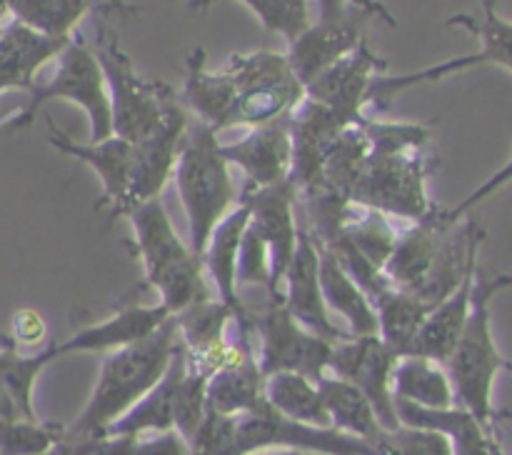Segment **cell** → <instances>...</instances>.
Wrapping results in <instances>:
<instances>
[{"label": "cell", "mask_w": 512, "mask_h": 455, "mask_svg": "<svg viewBox=\"0 0 512 455\" xmlns=\"http://www.w3.org/2000/svg\"><path fill=\"white\" fill-rule=\"evenodd\" d=\"M178 343V328L170 318L148 338L110 350L100 365L98 380L85 408L73 423L63 428L65 443L100 438L115 420L123 418L163 378Z\"/></svg>", "instance_id": "obj_1"}, {"label": "cell", "mask_w": 512, "mask_h": 455, "mask_svg": "<svg viewBox=\"0 0 512 455\" xmlns=\"http://www.w3.org/2000/svg\"><path fill=\"white\" fill-rule=\"evenodd\" d=\"M512 275H485L478 268L473 285V308L468 323L445 360V373L455 393V405L475 415L480 425L498 440V410L493 405L495 378L503 370L512 373V360L500 353L493 338V298L503 288H510Z\"/></svg>", "instance_id": "obj_2"}, {"label": "cell", "mask_w": 512, "mask_h": 455, "mask_svg": "<svg viewBox=\"0 0 512 455\" xmlns=\"http://www.w3.org/2000/svg\"><path fill=\"white\" fill-rule=\"evenodd\" d=\"M125 218L133 228L135 253L143 263L145 283L158 293V305L170 315H178L190 305L215 298L203 258L175 233L163 198L135 205Z\"/></svg>", "instance_id": "obj_3"}, {"label": "cell", "mask_w": 512, "mask_h": 455, "mask_svg": "<svg viewBox=\"0 0 512 455\" xmlns=\"http://www.w3.org/2000/svg\"><path fill=\"white\" fill-rule=\"evenodd\" d=\"M218 130L190 123L173 170V183L188 220V245L203 253L215 225L235 208V180L220 148Z\"/></svg>", "instance_id": "obj_4"}, {"label": "cell", "mask_w": 512, "mask_h": 455, "mask_svg": "<svg viewBox=\"0 0 512 455\" xmlns=\"http://www.w3.org/2000/svg\"><path fill=\"white\" fill-rule=\"evenodd\" d=\"M93 53L108 85L113 135L133 145L140 143L163 123L168 110L178 103L173 88L160 80L143 78L120 45L118 35L105 23H98Z\"/></svg>", "instance_id": "obj_5"}, {"label": "cell", "mask_w": 512, "mask_h": 455, "mask_svg": "<svg viewBox=\"0 0 512 455\" xmlns=\"http://www.w3.org/2000/svg\"><path fill=\"white\" fill-rule=\"evenodd\" d=\"M55 75L43 85H35L30 90V103L8 123V130H25L35 120V113L43 108L48 100H68L83 108L88 115L90 135L88 143L113 135V115H110V95L105 85L103 68L95 58L93 48L83 38H70L63 53L55 58Z\"/></svg>", "instance_id": "obj_6"}, {"label": "cell", "mask_w": 512, "mask_h": 455, "mask_svg": "<svg viewBox=\"0 0 512 455\" xmlns=\"http://www.w3.org/2000/svg\"><path fill=\"white\" fill-rule=\"evenodd\" d=\"M238 90V103L233 113L235 125L260 128L275 120L290 118L305 100V88L295 78L288 55L275 50L238 53L225 65Z\"/></svg>", "instance_id": "obj_7"}, {"label": "cell", "mask_w": 512, "mask_h": 455, "mask_svg": "<svg viewBox=\"0 0 512 455\" xmlns=\"http://www.w3.org/2000/svg\"><path fill=\"white\" fill-rule=\"evenodd\" d=\"M425 180H428V168H425L423 150H410V153L370 150L350 200L385 218H405L415 223L435 208L428 198Z\"/></svg>", "instance_id": "obj_8"}, {"label": "cell", "mask_w": 512, "mask_h": 455, "mask_svg": "<svg viewBox=\"0 0 512 455\" xmlns=\"http://www.w3.org/2000/svg\"><path fill=\"white\" fill-rule=\"evenodd\" d=\"M448 25H463L470 33L480 38V50L473 55H460V58L445 60V63L430 65V68L418 70V73L405 75H378L370 88L368 105H388L395 95L403 90L415 88L423 83H435L448 75L463 73V70L478 68V65H500V68L512 73V23L500 18L495 0H483V13L478 18L473 15H453Z\"/></svg>", "instance_id": "obj_9"}, {"label": "cell", "mask_w": 512, "mask_h": 455, "mask_svg": "<svg viewBox=\"0 0 512 455\" xmlns=\"http://www.w3.org/2000/svg\"><path fill=\"white\" fill-rule=\"evenodd\" d=\"M250 318L253 333L260 340L258 365L265 378L273 373H300L318 383L328 375L333 343L300 325L288 313L283 298H268L265 308L250 313Z\"/></svg>", "instance_id": "obj_10"}, {"label": "cell", "mask_w": 512, "mask_h": 455, "mask_svg": "<svg viewBox=\"0 0 512 455\" xmlns=\"http://www.w3.org/2000/svg\"><path fill=\"white\" fill-rule=\"evenodd\" d=\"M238 440L243 455L265 448H288L310 455H390L380 445L355 438L338 428H318V425L283 418L268 403L238 415Z\"/></svg>", "instance_id": "obj_11"}, {"label": "cell", "mask_w": 512, "mask_h": 455, "mask_svg": "<svg viewBox=\"0 0 512 455\" xmlns=\"http://www.w3.org/2000/svg\"><path fill=\"white\" fill-rule=\"evenodd\" d=\"M400 355L393 353L378 335H360L333 343L328 373L355 385L373 403L385 430L400 428L393 398V373Z\"/></svg>", "instance_id": "obj_12"}, {"label": "cell", "mask_w": 512, "mask_h": 455, "mask_svg": "<svg viewBox=\"0 0 512 455\" xmlns=\"http://www.w3.org/2000/svg\"><path fill=\"white\" fill-rule=\"evenodd\" d=\"M295 198L298 190L290 180L273 185V188L245 190V203L250 208V225L260 233L268 245L270 255V290L268 298H280L285 270L293 260L298 245L300 225L295 218Z\"/></svg>", "instance_id": "obj_13"}, {"label": "cell", "mask_w": 512, "mask_h": 455, "mask_svg": "<svg viewBox=\"0 0 512 455\" xmlns=\"http://www.w3.org/2000/svg\"><path fill=\"white\" fill-rule=\"evenodd\" d=\"M48 143L58 153L70 155L78 163L88 165L100 178V193L95 208H108L110 218H123L130 205V173H133V143L110 135L100 143H75L65 130L48 118Z\"/></svg>", "instance_id": "obj_14"}, {"label": "cell", "mask_w": 512, "mask_h": 455, "mask_svg": "<svg viewBox=\"0 0 512 455\" xmlns=\"http://www.w3.org/2000/svg\"><path fill=\"white\" fill-rule=\"evenodd\" d=\"M385 68H388V60L375 55L368 40H363L353 53L345 55L318 80H313L305 88V98L330 108L348 125H358L363 118V108L368 105L373 80L383 75Z\"/></svg>", "instance_id": "obj_15"}, {"label": "cell", "mask_w": 512, "mask_h": 455, "mask_svg": "<svg viewBox=\"0 0 512 455\" xmlns=\"http://www.w3.org/2000/svg\"><path fill=\"white\" fill-rule=\"evenodd\" d=\"M280 298H283V305L288 308V313L300 325H305L310 333L320 335L328 343H338V340L350 338L345 330H340L335 325L333 315L325 308L323 290H320L318 245H315L313 235L305 228H300L293 260H290L288 270H285Z\"/></svg>", "instance_id": "obj_16"}, {"label": "cell", "mask_w": 512, "mask_h": 455, "mask_svg": "<svg viewBox=\"0 0 512 455\" xmlns=\"http://www.w3.org/2000/svg\"><path fill=\"white\" fill-rule=\"evenodd\" d=\"M188 128V113H185L183 105L175 103L173 108L168 110L163 123H160L148 138L133 145V173H130L128 210L145 203V200L163 198L165 185L173 180L175 163H178V155L180 148H183Z\"/></svg>", "instance_id": "obj_17"}, {"label": "cell", "mask_w": 512, "mask_h": 455, "mask_svg": "<svg viewBox=\"0 0 512 455\" xmlns=\"http://www.w3.org/2000/svg\"><path fill=\"white\" fill-rule=\"evenodd\" d=\"M225 160L243 170L250 188H273L290 180L293 170V135L288 118L250 128L235 143H223Z\"/></svg>", "instance_id": "obj_18"}, {"label": "cell", "mask_w": 512, "mask_h": 455, "mask_svg": "<svg viewBox=\"0 0 512 455\" xmlns=\"http://www.w3.org/2000/svg\"><path fill=\"white\" fill-rule=\"evenodd\" d=\"M363 18V13H348L338 20H318L288 45L285 55L303 88L363 43Z\"/></svg>", "instance_id": "obj_19"}, {"label": "cell", "mask_w": 512, "mask_h": 455, "mask_svg": "<svg viewBox=\"0 0 512 455\" xmlns=\"http://www.w3.org/2000/svg\"><path fill=\"white\" fill-rule=\"evenodd\" d=\"M170 318L173 315L163 305H128L88 328H80L63 343H55V358L73 353H110V350L125 348L153 335Z\"/></svg>", "instance_id": "obj_20"}, {"label": "cell", "mask_w": 512, "mask_h": 455, "mask_svg": "<svg viewBox=\"0 0 512 455\" xmlns=\"http://www.w3.org/2000/svg\"><path fill=\"white\" fill-rule=\"evenodd\" d=\"M263 385L265 375L253 353V343H248L208 378L205 408L238 418L265 403Z\"/></svg>", "instance_id": "obj_21"}, {"label": "cell", "mask_w": 512, "mask_h": 455, "mask_svg": "<svg viewBox=\"0 0 512 455\" xmlns=\"http://www.w3.org/2000/svg\"><path fill=\"white\" fill-rule=\"evenodd\" d=\"M250 208L248 203H238L210 233L208 243H205L203 253V268L208 275L210 285H213L215 298L223 300L233 310H243L245 303L240 298L238 288V253L240 243H243L245 228H248Z\"/></svg>", "instance_id": "obj_22"}, {"label": "cell", "mask_w": 512, "mask_h": 455, "mask_svg": "<svg viewBox=\"0 0 512 455\" xmlns=\"http://www.w3.org/2000/svg\"><path fill=\"white\" fill-rule=\"evenodd\" d=\"M183 98L188 108L195 113L198 123L210 125L213 130L233 128L235 103H238V90L228 70H208L205 68V50L193 48L185 58V83Z\"/></svg>", "instance_id": "obj_23"}, {"label": "cell", "mask_w": 512, "mask_h": 455, "mask_svg": "<svg viewBox=\"0 0 512 455\" xmlns=\"http://www.w3.org/2000/svg\"><path fill=\"white\" fill-rule=\"evenodd\" d=\"M70 40L50 38L28 25L8 23L0 33V93L10 88H35V73L58 58Z\"/></svg>", "instance_id": "obj_24"}, {"label": "cell", "mask_w": 512, "mask_h": 455, "mask_svg": "<svg viewBox=\"0 0 512 455\" xmlns=\"http://www.w3.org/2000/svg\"><path fill=\"white\" fill-rule=\"evenodd\" d=\"M475 273H478V263L470 265L465 278L460 280V285L448 298L440 300L435 308H430L428 318H425L423 328L415 335L408 355H420V358H430L435 363H445L450 358L465 323H468L470 308H473Z\"/></svg>", "instance_id": "obj_25"}, {"label": "cell", "mask_w": 512, "mask_h": 455, "mask_svg": "<svg viewBox=\"0 0 512 455\" xmlns=\"http://www.w3.org/2000/svg\"><path fill=\"white\" fill-rule=\"evenodd\" d=\"M188 370V358H185L183 343L175 348L173 360L163 378L155 383L148 395L138 400L120 420H115L103 435H135V433H165L175 430V408H178L180 383Z\"/></svg>", "instance_id": "obj_26"}, {"label": "cell", "mask_w": 512, "mask_h": 455, "mask_svg": "<svg viewBox=\"0 0 512 455\" xmlns=\"http://www.w3.org/2000/svg\"><path fill=\"white\" fill-rule=\"evenodd\" d=\"M400 425L410 428H428L438 430L453 445V455H503L500 443L475 420L473 413H468L460 405L443 410L420 408V405L395 400Z\"/></svg>", "instance_id": "obj_27"}, {"label": "cell", "mask_w": 512, "mask_h": 455, "mask_svg": "<svg viewBox=\"0 0 512 455\" xmlns=\"http://www.w3.org/2000/svg\"><path fill=\"white\" fill-rule=\"evenodd\" d=\"M315 245H318L320 255V290H323L325 308L330 310V315H343L350 338L378 335V318H375V308L368 295L345 273L343 265L325 245H320L318 240Z\"/></svg>", "instance_id": "obj_28"}, {"label": "cell", "mask_w": 512, "mask_h": 455, "mask_svg": "<svg viewBox=\"0 0 512 455\" xmlns=\"http://www.w3.org/2000/svg\"><path fill=\"white\" fill-rule=\"evenodd\" d=\"M318 385L320 393H323L325 408H328L330 425H333V428L385 448V435H388V430H385L383 423L378 420L373 403H370L355 385L345 383V380L335 378V375L330 373L323 375V378L318 380Z\"/></svg>", "instance_id": "obj_29"}, {"label": "cell", "mask_w": 512, "mask_h": 455, "mask_svg": "<svg viewBox=\"0 0 512 455\" xmlns=\"http://www.w3.org/2000/svg\"><path fill=\"white\" fill-rule=\"evenodd\" d=\"M393 398L420 408H453L455 393L443 363L420 355H403L393 373Z\"/></svg>", "instance_id": "obj_30"}, {"label": "cell", "mask_w": 512, "mask_h": 455, "mask_svg": "<svg viewBox=\"0 0 512 455\" xmlns=\"http://www.w3.org/2000/svg\"><path fill=\"white\" fill-rule=\"evenodd\" d=\"M265 403L280 413L283 418L295 423L318 425V428H333L330 425L328 408H325L323 393L315 380L300 373H273L265 378L263 385Z\"/></svg>", "instance_id": "obj_31"}, {"label": "cell", "mask_w": 512, "mask_h": 455, "mask_svg": "<svg viewBox=\"0 0 512 455\" xmlns=\"http://www.w3.org/2000/svg\"><path fill=\"white\" fill-rule=\"evenodd\" d=\"M375 318H378V338L388 345L400 358L410 353L415 335L423 328L425 318L430 313V305L415 298L408 290H400L390 285L385 293L373 300Z\"/></svg>", "instance_id": "obj_32"}, {"label": "cell", "mask_w": 512, "mask_h": 455, "mask_svg": "<svg viewBox=\"0 0 512 455\" xmlns=\"http://www.w3.org/2000/svg\"><path fill=\"white\" fill-rule=\"evenodd\" d=\"M125 13H133V5H125L123 0H113ZM95 8V0H13L10 15L18 23L50 35V38H73L80 20Z\"/></svg>", "instance_id": "obj_33"}, {"label": "cell", "mask_w": 512, "mask_h": 455, "mask_svg": "<svg viewBox=\"0 0 512 455\" xmlns=\"http://www.w3.org/2000/svg\"><path fill=\"white\" fill-rule=\"evenodd\" d=\"M55 358L53 345L48 348H40L38 353H20V348H15L10 343V338L5 340V348H0V388L10 395V400L18 408L20 418L25 420H38L35 418L33 408V390L38 383L40 373L48 368Z\"/></svg>", "instance_id": "obj_34"}, {"label": "cell", "mask_w": 512, "mask_h": 455, "mask_svg": "<svg viewBox=\"0 0 512 455\" xmlns=\"http://www.w3.org/2000/svg\"><path fill=\"white\" fill-rule=\"evenodd\" d=\"M75 455H190L178 430L135 435H100L85 443H70Z\"/></svg>", "instance_id": "obj_35"}, {"label": "cell", "mask_w": 512, "mask_h": 455, "mask_svg": "<svg viewBox=\"0 0 512 455\" xmlns=\"http://www.w3.org/2000/svg\"><path fill=\"white\" fill-rule=\"evenodd\" d=\"M65 425L0 418V455H38L63 440Z\"/></svg>", "instance_id": "obj_36"}, {"label": "cell", "mask_w": 512, "mask_h": 455, "mask_svg": "<svg viewBox=\"0 0 512 455\" xmlns=\"http://www.w3.org/2000/svg\"><path fill=\"white\" fill-rule=\"evenodd\" d=\"M265 30L283 35L288 45L313 25L310 0H240Z\"/></svg>", "instance_id": "obj_37"}, {"label": "cell", "mask_w": 512, "mask_h": 455, "mask_svg": "<svg viewBox=\"0 0 512 455\" xmlns=\"http://www.w3.org/2000/svg\"><path fill=\"white\" fill-rule=\"evenodd\" d=\"M190 455H243L238 440V418L208 410L188 443Z\"/></svg>", "instance_id": "obj_38"}, {"label": "cell", "mask_w": 512, "mask_h": 455, "mask_svg": "<svg viewBox=\"0 0 512 455\" xmlns=\"http://www.w3.org/2000/svg\"><path fill=\"white\" fill-rule=\"evenodd\" d=\"M385 450L390 455H453V445L443 433L428 428H410V425L388 430Z\"/></svg>", "instance_id": "obj_39"}, {"label": "cell", "mask_w": 512, "mask_h": 455, "mask_svg": "<svg viewBox=\"0 0 512 455\" xmlns=\"http://www.w3.org/2000/svg\"><path fill=\"white\" fill-rule=\"evenodd\" d=\"M243 285H260V288L270 290L268 245L260 238L258 230L250 225V220L238 253V288H243Z\"/></svg>", "instance_id": "obj_40"}, {"label": "cell", "mask_w": 512, "mask_h": 455, "mask_svg": "<svg viewBox=\"0 0 512 455\" xmlns=\"http://www.w3.org/2000/svg\"><path fill=\"white\" fill-rule=\"evenodd\" d=\"M508 183H512V158L503 165V168L495 170V173L490 175V178L485 180V183H480L478 188H475L473 193L468 195V198H463L458 205H455V208H450L448 210L450 218H453V220L465 218V215H468L470 210L475 208V205H480V203H483V200H488L490 195H495V193H498V190H503Z\"/></svg>", "instance_id": "obj_41"}, {"label": "cell", "mask_w": 512, "mask_h": 455, "mask_svg": "<svg viewBox=\"0 0 512 455\" xmlns=\"http://www.w3.org/2000/svg\"><path fill=\"white\" fill-rule=\"evenodd\" d=\"M48 325H45L43 315L33 308H23L13 315V338L10 343L15 348H33V345L43 343Z\"/></svg>", "instance_id": "obj_42"}, {"label": "cell", "mask_w": 512, "mask_h": 455, "mask_svg": "<svg viewBox=\"0 0 512 455\" xmlns=\"http://www.w3.org/2000/svg\"><path fill=\"white\" fill-rule=\"evenodd\" d=\"M345 3L353 5V8L358 10V13L378 15V18L385 20V23H388V25H398V20H395L393 15H390V10L385 8V5L380 3V0H345Z\"/></svg>", "instance_id": "obj_43"}, {"label": "cell", "mask_w": 512, "mask_h": 455, "mask_svg": "<svg viewBox=\"0 0 512 455\" xmlns=\"http://www.w3.org/2000/svg\"><path fill=\"white\" fill-rule=\"evenodd\" d=\"M318 20H338L348 15V3L345 0H318Z\"/></svg>", "instance_id": "obj_44"}, {"label": "cell", "mask_w": 512, "mask_h": 455, "mask_svg": "<svg viewBox=\"0 0 512 455\" xmlns=\"http://www.w3.org/2000/svg\"><path fill=\"white\" fill-rule=\"evenodd\" d=\"M0 418H13V420L20 418L18 408H15V403H13V400H10V395L5 393L3 388H0Z\"/></svg>", "instance_id": "obj_45"}, {"label": "cell", "mask_w": 512, "mask_h": 455, "mask_svg": "<svg viewBox=\"0 0 512 455\" xmlns=\"http://www.w3.org/2000/svg\"><path fill=\"white\" fill-rule=\"evenodd\" d=\"M38 455H75V450H73V445L65 443V440H60L58 445H53V448L45 450V453H38Z\"/></svg>", "instance_id": "obj_46"}, {"label": "cell", "mask_w": 512, "mask_h": 455, "mask_svg": "<svg viewBox=\"0 0 512 455\" xmlns=\"http://www.w3.org/2000/svg\"><path fill=\"white\" fill-rule=\"evenodd\" d=\"M250 455H310V453H300V450H288V448H265Z\"/></svg>", "instance_id": "obj_47"}, {"label": "cell", "mask_w": 512, "mask_h": 455, "mask_svg": "<svg viewBox=\"0 0 512 455\" xmlns=\"http://www.w3.org/2000/svg\"><path fill=\"white\" fill-rule=\"evenodd\" d=\"M213 3H215V0H190V8L200 10V13H205V10H208Z\"/></svg>", "instance_id": "obj_48"}, {"label": "cell", "mask_w": 512, "mask_h": 455, "mask_svg": "<svg viewBox=\"0 0 512 455\" xmlns=\"http://www.w3.org/2000/svg\"><path fill=\"white\" fill-rule=\"evenodd\" d=\"M10 3H13V0H0V18H3V15H10Z\"/></svg>", "instance_id": "obj_49"}, {"label": "cell", "mask_w": 512, "mask_h": 455, "mask_svg": "<svg viewBox=\"0 0 512 455\" xmlns=\"http://www.w3.org/2000/svg\"><path fill=\"white\" fill-rule=\"evenodd\" d=\"M0 33H3V28H0Z\"/></svg>", "instance_id": "obj_50"}]
</instances>
